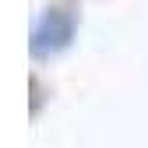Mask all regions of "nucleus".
I'll return each instance as SVG.
<instances>
[{
	"label": "nucleus",
	"mask_w": 148,
	"mask_h": 148,
	"mask_svg": "<svg viewBox=\"0 0 148 148\" xmlns=\"http://www.w3.org/2000/svg\"><path fill=\"white\" fill-rule=\"evenodd\" d=\"M74 32H78V14L74 7H64V4H53L39 14V21L32 25V57H53L71 46Z\"/></svg>",
	"instance_id": "obj_1"
}]
</instances>
